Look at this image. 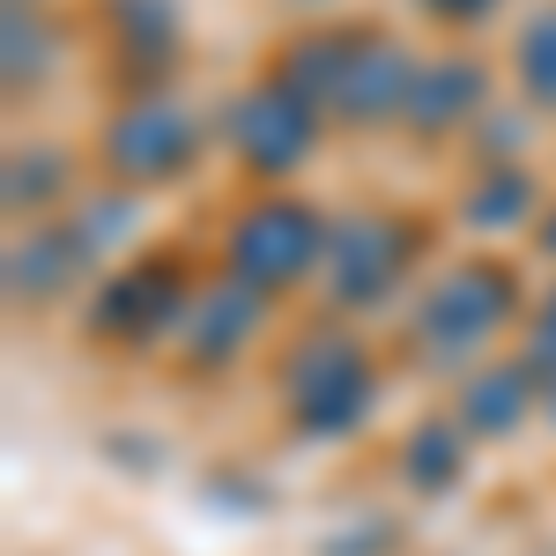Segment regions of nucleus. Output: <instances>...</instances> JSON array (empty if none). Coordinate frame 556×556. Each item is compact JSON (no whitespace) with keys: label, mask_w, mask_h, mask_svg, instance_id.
Listing matches in <instances>:
<instances>
[{"label":"nucleus","mask_w":556,"mask_h":556,"mask_svg":"<svg viewBox=\"0 0 556 556\" xmlns=\"http://www.w3.org/2000/svg\"><path fill=\"white\" fill-rule=\"evenodd\" d=\"M319 134H327V112L319 104H304L298 89H282L275 75L253 89H238L230 97V112H223V141H230V156L260 178H282L298 172L304 156L319 149Z\"/></svg>","instance_id":"obj_3"},{"label":"nucleus","mask_w":556,"mask_h":556,"mask_svg":"<svg viewBox=\"0 0 556 556\" xmlns=\"http://www.w3.org/2000/svg\"><path fill=\"white\" fill-rule=\"evenodd\" d=\"M67 178H75L67 149H45V141H38V149H15V156H8V208H23V201H30V215H38Z\"/></svg>","instance_id":"obj_10"},{"label":"nucleus","mask_w":556,"mask_h":556,"mask_svg":"<svg viewBox=\"0 0 556 556\" xmlns=\"http://www.w3.org/2000/svg\"><path fill=\"white\" fill-rule=\"evenodd\" d=\"M416 67L424 60L386 30H312L275 60V83L319 104L334 127H386L408 112Z\"/></svg>","instance_id":"obj_1"},{"label":"nucleus","mask_w":556,"mask_h":556,"mask_svg":"<svg viewBox=\"0 0 556 556\" xmlns=\"http://www.w3.org/2000/svg\"><path fill=\"white\" fill-rule=\"evenodd\" d=\"M201 141H208V119L193 104H178L164 89H141L134 104H119L104 119L97 156H104V172L119 186H172V178H186L201 164Z\"/></svg>","instance_id":"obj_2"},{"label":"nucleus","mask_w":556,"mask_h":556,"mask_svg":"<svg viewBox=\"0 0 556 556\" xmlns=\"http://www.w3.org/2000/svg\"><path fill=\"white\" fill-rule=\"evenodd\" d=\"M542 238H549V245H556V215H549V230H542Z\"/></svg>","instance_id":"obj_13"},{"label":"nucleus","mask_w":556,"mask_h":556,"mask_svg":"<svg viewBox=\"0 0 556 556\" xmlns=\"http://www.w3.org/2000/svg\"><path fill=\"white\" fill-rule=\"evenodd\" d=\"M430 23H445V30H468V23H482V15H497V0H416Z\"/></svg>","instance_id":"obj_12"},{"label":"nucleus","mask_w":556,"mask_h":556,"mask_svg":"<svg viewBox=\"0 0 556 556\" xmlns=\"http://www.w3.org/2000/svg\"><path fill=\"white\" fill-rule=\"evenodd\" d=\"M408 253H416V230L401 215H356V223H342L327 238V267H334V290L342 298H379V290H393V275H401Z\"/></svg>","instance_id":"obj_6"},{"label":"nucleus","mask_w":556,"mask_h":556,"mask_svg":"<svg viewBox=\"0 0 556 556\" xmlns=\"http://www.w3.org/2000/svg\"><path fill=\"white\" fill-rule=\"evenodd\" d=\"M312 260H327V223L304 208V201H260V208L230 230V267L245 275V290L298 282Z\"/></svg>","instance_id":"obj_4"},{"label":"nucleus","mask_w":556,"mask_h":556,"mask_svg":"<svg viewBox=\"0 0 556 556\" xmlns=\"http://www.w3.org/2000/svg\"><path fill=\"white\" fill-rule=\"evenodd\" d=\"M490 112V67L475 52H445V60H424L416 67V89H408V112L401 127L416 141H445V134L475 127Z\"/></svg>","instance_id":"obj_5"},{"label":"nucleus","mask_w":556,"mask_h":556,"mask_svg":"<svg viewBox=\"0 0 556 556\" xmlns=\"http://www.w3.org/2000/svg\"><path fill=\"white\" fill-rule=\"evenodd\" d=\"M104 30L127 60H172L178 45V0H104Z\"/></svg>","instance_id":"obj_8"},{"label":"nucleus","mask_w":556,"mask_h":556,"mask_svg":"<svg viewBox=\"0 0 556 556\" xmlns=\"http://www.w3.org/2000/svg\"><path fill=\"white\" fill-rule=\"evenodd\" d=\"M45 60H52V38H45V23H23V8H8V89L38 83Z\"/></svg>","instance_id":"obj_11"},{"label":"nucleus","mask_w":556,"mask_h":556,"mask_svg":"<svg viewBox=\"0 0 556 556\" xmlns=\"http://www.w3.org/2000/svg\"><path fill=\"white\" fill-rule=\"evenodd\" d=\"M513 83H519V97H527V112H556V0L519 23Z\"/></svg>","instance_id":"obj_7"},{"label":"nucleus","mask_w":556,"mask_h":556,"mask_svg":"<svg viewBox=\"0 0 556 556\" xmlns=\"http://www.w3.org/2000/svg\"><path fill=\"white\" fill-rule=\"evenodd\" d=\"M527 208H534V178L519 172V164H482L460 215H468L475 230H497V223H513V215H527Z\"/></svg>","instance_id":"obj_9"}]
</instances>
